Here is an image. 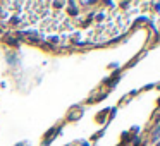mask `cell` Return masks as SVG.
Returning <instances> with one entry per match:
<instances>
[{
  "label": "cell",
  "instance_id": "6da1fadb",
  "mask_svg": "<svg viewBox=\"0 0 160 146\" xmlns=\"http://www.w3.org/2000/svg\"><path fill=\"white\" fill-rule=\"evenodd\" d=\"M67 12H69L71 16H78V12H79V11H78V7H76L74 4H71L69 9H67Z\"/></svg>",
  "mask_w": 160,
  "mask_h": 146
}]
</instances>
